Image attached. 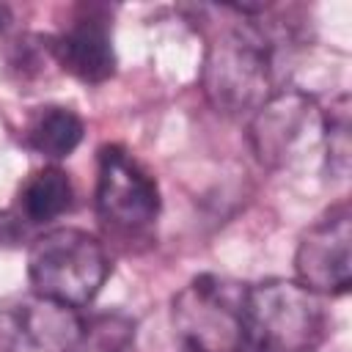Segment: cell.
<instances>
[{"label":"cell","mask_w":352,"mask_h":352,"mask_svg":"<svg viewBox=\"0 0 352 352\" xmlns=\"http://www.w3.org/2000/svg\"><path fill=\"white\" fill-rule=\"evenodd\" d=\"M204 91L223 113L258 110L275 96L278 82V38L258 22H239L226 28L206 50Z\"/></svg>","instance_id":"6da1fadb"},{"label":"cell","mask_w":352,"mask_h":352,"mask_svg":"<svg viewBox=\"0 0 352 352\" xmlns=\"http://www.w3.org/2000/svg\"><path fill=\"white\" fill-rule=\"evenodd\" d=\"M96 209L104 223L124 231L148 226L160 212L157 182L121 146L99 148Z\"/></svg>","instance_id":"ba28073f"},{"label":"cell","mask_w":352,"mask_h":352,"mask_svg":"<svg viewBox=\"0 0 352 352\" xmlns=\"http://www.w3.org/2000/svg\"><path fill=\"white\" fill-rule=\"evenodd\" d=\"M72 206V182L60 168L36 170L19 190V212L28 223H47Z\"/></svg>","instance_id":"8fae6325"},{"label":"cell","mask_w":352,"mask_h":352,"mask_svg":"<svg viewBox=\"0 0 352 352\" xmlns=\"http://www.w3.org/2000/svg\"><path fill=\"white\" fill-rule=\"evenodd\" d=\"M85 322L77 308L36 292H19L0 302V352H77Z\"/></svg>","instance_id":"5b68a950"},{"label":"cell","mask_w":352,"mask_h":352,"mask_svg":"<svg viewBox=\"0 0 352 352\" xmlns=\"http://www.w3.org/2000/svg\"><path fill=\"white\" fill-rule=\"evenodd\" d=\"M82 132H85V126L74 110L52 104V107H41L30 118L25 140L33 151H38L50 160H63L80 146Z\"/></svg>","instance_id":"30bf717a"},{"label":"cell","mask_w":352,"mask_h":352,"mask_svg":"<svg viewBox=\"0 0 352 352\" xmlns=\"http://www.w3.org/2000/svg\"><path fill=\"white\" fill-rule=\"evenodd\" d=\"M8 22H11V11H8V6H0V30H3Z\"/></svg>","instance_id":"4fadbf2b"},{"label":"cell","mask_w":352,"mask_h":352,"mask_svg":"<svg viewBox=\"0 0 352 352\" xmlns=\"http://www.w3.org/2000/svg\"><path fill=\"white\" fill-rule=\"evenodd\" d=\"M52 55L69 74H74L82 82H104L116 72L110 30L96 16H82L72 22L52 41Z\"/></svg>","instance_id":"9c48e42d"},{"label":"cell","mask_w":352,"mask_h":352,"mask_svg":"<svg viewBox=\"0 0 352 352\" xmlns=\"http://www.w3.org/2000/svg\"><path fill=\"white\" fill-rule=\"evenodd\" d=\"M250 140L264 165L289 168L324 143V118L305 94L280 91L256 110Z\"/></svg>","instance_id":"8992f818"},{"label":"cell","mask_w":352,"mask_h":352,"mask_svg":"<svg viewBox=\"0 0 352 352\" xmlns=\"http://www.w3.org/2000/svg\"><path fill=\"white\" fill-rule=\"evenodd\" d=\"M327 333L319 294L297 280L270 278L248 286L245 346L253 352H314Z\"/></svg>","instance_id":"7a4b0ae2"},{"label":"cell","mask_w":352,"mask_h":352,"mask_svg":"<svg viewBox=\"0 0 352 352\" xmlns=\"http://www.w3.org/2000/svg\"><path fill=\"white\" fill-rule=\"evenodd\" d=\"M107 272L110 261L102 242L80 228H52L36 236L28 250L33 292L72 308L91 302Z\"/></svg>","instance_id":"3957f363"},{"label":"cell","mask_w":352,"mask_h":352,"mask_svg":"<svg viewBox=\"0 0 352 352\" xmlns=\"http://www.w3.org/2000/svg\"><path fill=\"white\" fill-rule=\"evenodd\" d=\"M248 286L223 275H195L173 297V327L192 352L245 349Z\"/></svg>","instance_id":"277c9868"},{"label":"cell","mask_w":352,"mask_h":352,"mask_svg":"<svg viewBox=\"0 0 352 352\" xmlns=\"http://www.w3.org/2000/svg\"><path fill=\"white\" fill-rule=\"evenodd\" d=\"M324 118V148H327V165L336 176H346L349 170V99L346 94L338 96L330 104V113H322Z\"/></svg>","instance_id":"7c38bea8"},{"label":"cell","mask_w":352,"mask_h":352,"mask_svg":"<svg viewBox=\"0 0 352 352\" xmlns=\"http://www.w3.org/2000/svg\"><path fill=\"white\" fill-rule=\"evenodd\" d=\"M297 283L314 294H344L352 283V214L333 206L302 236L294 253Z\"/></svg>","instance_id":"52a82bcc"}]
</instances>
